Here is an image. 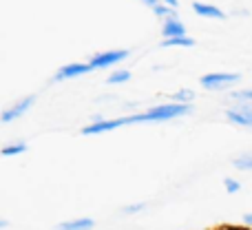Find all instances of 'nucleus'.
Here are the masks:
<instances>
[{"instance_id":"nucleus-1","label":"nucleus","mask_w":252,"mask_h":230,"mask_svg":"<svg viewBox=\"0 0 252 230\" xmlns=\"http://www.w3.org/2000/svg\"><path fill=\"white\" fill-rule=\"evenodd\" d=\"M190 113V104H182V102H173V104H161L155 106V109L146 111L142 113V122H166V120H173V117L179 115H186Z\"/></svg>"},{"instance_id":"nucleus-2","label":"nucleus","mask_w":252,"mask_h":230,"mask_svg":"<svg viewBox=\"0 0 252 230\" xmlns=\"http://www.w3.org/2000/svg\"><path fill=\"white\" fill-rule=\"evenodd\" d=\"M239 80H241L239 73H206L199 82L208 91H221V89H230Z\"/></svg>"},{"instance_id":"nucleus-3","label":"nucleus","mask_w":252,"mask_h":230,"mask_svg":"<svg viewBox=\"0 0 252 230\" xmlns=\"http://www.w3.org/2000/svg\"><path fill=\"white\" fill-rule=\"evenodd\" d=\"M126 124H135V117H120V120H104V122H95L91 126H84L82 133L84 135H97V133H106V131H115L120 126Z\"/></svg>"},{"instance_id":"nucleus-4","label":"nucleus","mask_w":252,"mask_h":230,"mask_svg":"<svg viewBox=\"0 0 252 230\" xmlns=\"http://www.w3.org/2000/svg\"><path fill=\"white\" fill-rule=\"evenodd\" d=\"M126 56H128V51H126V49H118V51H104V53L93 56L91 65H93V69H106V66H113V65H118V62H122Z\"/></svg>"},{"instance_id":"nucleus-5","label":"nucleus","mask_w":252,"mask_h":230,"mask_svg":"<svg viewBox=\"0 0 252 230\" xmlns=\"http://www.w3.org/2000/svg\"><path fill=\"white\" fill-rule=\"evenodd\" d=\"M89 71H93L91 62H89V65H66V66H62V69L56 73V82L78 78V75H84V73H89Z\"/></svg>"},{"instance_id":"nucleus-6","label":"nucleus","mask_w":252,"mask_h":230,"mask_svg":"<svg viewBox=\"0 0 252 230\" xmlns=\"http://www.w3.org/2000/svg\"><path fill=\"white\" fill-rule=\"evenodd\" d=\"M228 120H230L232 124L252 129V106H237V109L228 111Z\"/></svg>"},{"instance_id":"nucleus-7","label":"nucleus","mask_w":252,"mask_h":230,"mask_svg":"<svg viewBox=\"0 0 252 230\" xmlns=\"http://www.w3.org/2000/svg\"><path fill=\"white\" fill-rule=\"evenodd\" d=\"M33 102H35L33 96H29V98H25V100H20L18 104H13L9 111H4L2 122H11V120H16V117H20L22 113H27V111L31 109V104H33Z\"/></svg>"},{"instance_id":"nucleus-8","label":"nucleus","mask_w":252,"mask_h":230,"mask_svg":"<svg viewBox=\"0 0 252 230\" xmlns=\"http://www.w3.org/2000/svg\"><path fill=\"white\" fill-rule=\"evenodd\" d=\"M161 33H164V38H175V35H186V27H184V22L179 20L177 16H175V18H168V20L164 22V29H161Z\"/></svg>"},{"instance_id":"nucleus-9","label":"nucleus","mask_w":252,"mask_h":230,"mask_svg":"<svg viewBox=\"0 0 252 230\" xmlns=\"http://www.w3.org/2000/svg\"><path fill=\"white\" fill-rule=\"evenodd\" d=\"M192 9H195V13H199L204 18H215V20H223L226 18V13L219 7H213V4H206V2H195Z\"/></svg>"},{"instance_id":"nucleus-10","label":"nucleus","mask_w":252,"mask_h":230,"mask_svg":"<svg viewBox=\"0 0 252 230\" xmlns=\"http://www.w3.org/2000/svg\"><path fill=\"white\" fill-rule=\"evenodd\" d=\"M230 100L237 106H252V89H241V91H232Z\"/></svg>"},{"instance_id":"nucleus-11","label":"nucleus","mask_w":252,"mask_h":230,"mask_svg":"<svg viewBox=\"0 0 252 230\" xmlns=\"http://www.w3.org/2000/svg\"><path fill=\"white\" fill-rule=\"evenodd\" d=\"M93 219H75V222H64L60 224L56 230H91Z\"/></svg>"},{"instance_id":"nucleus-12","label":"nucleus","mask_w":252,"mask_h":230,"mask_svg":"<svg viewBox=\"0 0 252 230\" xmlns=\"http://www.w3.org/2000/svg\"><path fill=\"white\" fill-rule=\"evenodd\" d=\"M192 44H195V40L188 35H175V38H166L161 47H192Z\"/></svg>"},{"instance_id":"nucleus-13","label":"nucleus","mask_w":252,"mask_h":230,"mask_svg":"<svg viewBox=\"0 0 252 230\" xmlns=\"http://www.w3.org/2000/svg\"><path fill=\"white\" fill-rule=\"evenodd\" d=\"M126 80H130V73L124 71V69L113 71V73L109 75V84H122V82H126Z\"/></svg>"},{"instance_id":"nucleus-14","label":"nucleus","mask_w":252,"mask_h":230,"mask_svg":"<svg viewBox=\"0 0 252 230\" xmlns=\"http://www.w3.org/2000/svg\"><path fill=\"white\" fill-rule=\"evenodd\" d=\"M237 168H244V170H252V155H244V157H237L235 160Z\"/></svg>"},{"instance_id":"nucleus-15","label":"nucleus","mask_w":252,"mask_h":230,"mask_svg":"<svg viewBox=\"0 0 252 230\" xmlns=\"http://www.w3.org/2000/svg\"><path fill=\"white\" fill-rule=\"evenodd\" d=\"M192 98H195V93H190V91H179V93H175V96H173V100H175V102H182V104H186V102H190Z\"/></svg>"},{"instance_id":"nucleus-16","label":"nucleus","mask_w":252,"mask_h":230,"mask_svg":"<svg viewBox=\"0 0 252 230\" xmlns=\"http://www.w3.org/2000/svg\"><path fill=\"white\" fill-rule=\"evenodd\" d=\"M22 151H27V144H13V146H7V148H4V155H16V153H22Z\"/></svg>"},{"instance_id":"nucleus-17","label":"nucleus","mask_w":252,"mask_h":230,"mask_svg":"<svg viewBox=\"0 0 252 230\" xmlns=\"http://www.w3.org/2000/svg\"><path fill=\"white\" fill-rule=\"evenodd\" d=\"M223 184H226L228 193H237V191H239V184H237L235 179H230V177H228V179H223Z\"/></svg>"},{"instance_id":"nucleus-18","label":"nucleus","mask_w":252,"mask_h":230,"mask_svg":"<svg viewBox=\"0 0 252 230\" xmlns=\"http://www.w3.org/2000/svg\"><path fill=\"white\" fill-rule=\"evenodd\" d=\"M144 204H137V206H128V208H124V213H137V210H142Z\"/></svg>"},{"instance_id":"nucleus-19","label":"nucleus","mask_w":252,"mask_h":230,"mask_svg":"<svg viewBox=\"0 0 252 230\" xmlns=\"http://www.w3.org/2000/svg\"><path fill=\"white\" fill-rule=\"evenodd\" d=\"M161 2H166V4H170V7H177V0H161Z\"/></svg>"},{"instance_id":"nucleus-20","label":"nucleus","mask_w":252,"mask_h":230,"mask_svg":"<svg viewBox=\"0 0 252 230\" xmlns=\"http://www.w3.org/2000/svg\"><path fill=\"white\" fill-rule=\"evenodd\" d=\"M244 222H246V224H252V213L246 215V217H244Z\"/></svg>"},{"instance_id":"nucleus-21","label":"nucleus","mask_w":252,"mask_h":230,"mask_svg":"<svg viewBox=\"0 0 252 230\" xmlns=\"http://www.w3.org/2000/svg\"><path fill=\"white\" fill-rule=\"evenodd\" d=\"M142 2H146V4H151V7H155L157 0H142Z\"/></svg>"}]
</instances>
